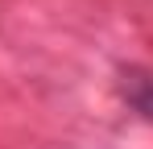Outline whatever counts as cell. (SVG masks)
<instances>
[{
  "mask_svg": "<svg viewBox=\"0 0 153 149\" xmlns=\"http://www.w3.org/2000/svg\"><path fill=\"white\" fill-rule=\"evenodd\" d=\"M124 99L137 108V112H145L153 120V74H145V71H124Z\"/></svg>",
  "mask_w": 153,
  "mask_h": 149,
  "instance_id": "6da1fadb",
  "label": "cell"
}]
</instances>
